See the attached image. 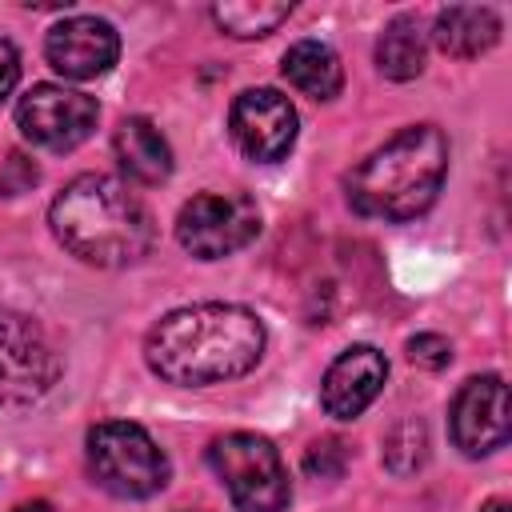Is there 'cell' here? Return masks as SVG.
<instances>
[{"label": "cell", "mask_w": 512, "mask_h": 512, "mask_svg": "<svg viewBox=\"0 0 512 512\" xmlns=\"http://www.w3.org/2000/svg\"><path fill=\"white\" fill-rule=\"evenodd\" d=\"M44 56L64 80H96L120 56V36L100 16H68L48 28Z\"/></svg>", "instance_id": "8fae6325"}, {"label": "cell", "mask_w": 512, "mask_h": 512, "mask_svg": "<svg viewBox=\"0 0 512 512\" xmlns=\"http://www.w3.org/2000/svg\"><path fill=\"white\" fill-rule=\"evenodd\" d=\"M16 80H20V52L12 48V40L0 36V100L16 88Z\"/></svg>", "instance_id": "d6986e66"}, {"label": "cell", "mask_w": 512, "mask_h": 512, "mask_svg": "<svg viewBox=\"0 0 512 512\" xmlns=\"http://www.w3.org/2000/svg\"><path fill=\"white\" fill-rule=\"evenodd\" d=\"M88 468L96 484L120 500H144L168 484V456L128 420H104L88 432Z\"/></svg>", "instance_id": "277c9868"}, {"label": "cell", "mask_w": 512, "mask_h": 512, "mask_svg": "<svg viewBox=\"0 0 512 512\" xmlns=\"http://www.w3.org/2000/svg\"><path fill=\"white\" fill-rule=\"evenodd\" d=\"M52 236L84 264L124 268L152 252L156 220L148 204L116 176L84 172L68 180L48 208Z\"/></svg>", "instance_id": "7a4b0ae2"}, {"label": "cell", "mask_w": 512, "mask_h": 512, "mask_svg": "<svg viewBox=\"0 0 512 512\" xmlns=\"http://www.w3.org/2000/svg\"><path fill=\"white\" fill-rule=\"evenodd\" d=\"M284 76L296 92L312 96V100H332L340 96L344 88V64L336 56L332 44L324 40H296L288 52H284Z\"/></svg>", "instance_id": "9a60e30c"}, {"label": "cell", "mask_w": 512, "mask_h": 512, "mask_svg": "<svg viewBox=\"0 0 512 512\" xmlns=\"http://www.w3.org/2000/svg\"><path fill=\"white\" fill-rule=\"evenodd\" d=\"M408 360L436 372V368H444L452 360V344L444 336H436V332H420V336L408 340Z\"/></svg>", "instance_id": "ac0fdd59"}, {"label": "cell", "mask_w": 512, "mask_h": 512, "mask_svg": "<svg viewBox=\"0 0 512 512\" xmlns=\"http://www.w3.org/2000/svg\"><path fill=\"white\" fill-rule=\"evenodd\" d=\"M260 232V208L244 192H200L176 216V240L196 260H224L252 244Z\"/></svg>", "instance_id": "8992f818"}, {"label": "cell", "mask_w": 512, "mask_h": 512, "mask_svg": "<svg viewBox=\"0 0 512 512\" xmlns=\"http://www.w3.org/2000/svg\"><path fill=\"white\" fill-rule=\"evenodd\" d=\"M112 148H116L120 168L136 184H164L172 176V148H168L164 132L148 116L120 120V128L112 136Z\"/></svg>", "instance_id": "4fadbf2b"}, {"label": "cell", "mask_w": 512, "mask_h": 512, "mask_svg": "<svg viewBox=\"0 0 512 512\" xmlns=\"http://www.w3.org/2000/svg\"><path fill=\"white\" fill-rule=\"evenodd\" d=\"M384 380H388L384 352L372 344H352L328 364V372L320 380V404L336 420H356L380 396Z\"/></svg>", "instance_id": "7c38bea8"}, {"label": "cell", "mask_w": 512, "mask_h": 512, "mask_svg": "<svg viewBox=\"0 0 512 512\" xmlns=\"http://www.w3.org/2000/svg\"><path fill=\"white\" fill-rule=\"evenodd\" d=\"M424 52H428V32L420 28V20L396 16L376 40V68L388 80H416L424 72Z\"/></svg>", "instance_id": "2e32d148"}, {"label": "cell", "mask_w": 512, "mask_h": 512, "mask_svg": "<svg viewBox=\"0 0 512 512\" xmlns=\"http://www.w3.org/2000/svg\"><path fill=\"white\" fill-rule=\"evenodd\" d=\"M60 376L48 336L28 316H0V408L36 404Z\"/></svg>", "instance_id": "ba28073f"}, {"label": "cell", "mask_w": 512, "mask_h": 512, "mask_svg": "<svg viewBox=\"0 0 512 512\" xmlns=\"http://www.w3.org/2000/svg\"><path fill=\"white\" fill-rule=\"evenodd\" d=\"M452 440L464 456H488L508 444V384L496 372L460 384L448 408Z\"/></svg>", "instance_id": "30bf717a"}, {"label": "cell", "mask_w": 512, "mask_h": 512, "mask_svg": "<svg viewBox=\"0 0 512 512\" xmlns=\"http://www.w3.org/2000/svg\"><path fill=\"white\" fill-rule=\"evenodd\" d=\"M96 100L88 92L64 88V84H32L16 104V124L24 140H32L44 152H72L80 148L96 128Z\"/></svg>", "instance_id": "52a82bcc"}, {"label": "cell", "mask_w": 512, "mask_h": 512, "mask_svg": "<svg viewBox=\"0 0 512 512\" xmlns=\"http://www.w3.org/2000/svg\"><path fill=\"white\" fill-rule=\"evenodd\" d=\"M432 40L440 52L456 56V60H472L480 52H488L500 40V16L488 4H456L444 8L432 24Z\"/></svg>", "instance_id": "5bb4252c"}, {"label": "cell", "mask_w": 512, "mask_h": 512, "mask_svg": "<svg viewBox=\"0 0 512 512\" xmlns=\"http://www.w3.org/2000/svg\"><path fill=\"white\" fill-rule=\"evenodd\" d=\"M292 4H268V0H236V4H216L212 8V20L236 36V40H252V36H268L276 32L284 20H288Z\"/></svg>", "instance_id": "e0dca14e"}, {"label": "cell", "mask_w": 512, "mask_h": 512, "mask_svg": "<svg viewBox=\"0 0 512 512\" xmlns=\"http://www.w3.org/2000/svg\"><path fill=\"white\" fill-rule=\"evenodd\" d=\"M180 512H208V508H180Z\"/></svg>", "instance_id": "7402d4cb"}, {"label": "cell", "mask_w": 512, "mask_h": 512, "mask_svg": "<svg viewBox=\"0 0 512 512\" xmlns=\"http://www.w3.org/2000/svg\"><path fill=\"white\" fill-rule=\"evenodd\" d=\"M480 512H508V500H488Z\"/></svg>", "instance_id": "44dd1931"}, {"label": "cell", "mask_w": 512, "mask_h": 512, "mask_svg": "<svg viewBox=\"0 0 512 512\" xmlns=\"http://www.w3.org/2000/svg\"><path fill=\"white\" fill-rule=\"evenodd\" d=\"M448 176V140L436 124H408L368 152L344 180L348 204L372 220H412L432 208Z\"/></svg>", "instance_id": "3957f363"}, {"label": "cell", "mask_w": 512, "mask_h": 512, "mask_svg": "<svg viewBox=\"0 0 512 512\" xmlns=\"http://www.w3.org/2000/svg\"><path fill=\"white\" fill-rule=\"evenodd\" d=\"M12 512H56L48 500H28V504H16Z\"/></svg>", "instance_id": "ffe728a7"}, {"label": "cell", "mask_w": 512, "mask_h": 512, "mask_svg": "<svg viewBox=\"0 0 512 512\" xmlns=\"http://www.w3.org/2000/svg\"><path fill=\"white\" fill-rule=\"evenodd\" d=\"M228 132H232V144L248 160L276 164L296 144V108L276 88H248L232 100Z\"/></svg>", "instance_id": "9c48e42d"}, {"label": "cell", "mask_w": 512, "mask_h": 512, "mask_svg": "<svg viewBox=\"0 0 512 512\" xmlns=\"http://www.w3.org/2000/svg\"><path fill=\"white\" fill-rule=\"evenodd\" d=\"M208 464L216 468L220 484L228 488L240 512H284L292 500V484L280 452L272 448V440L256 432H228L212 440Z\"/></svg>", "instance_id": "5b68a950"}, {"label": "cell", "mask_w": 512, "mask_h": 512, "mask_svg": "<svg viewBox=\"0 0 512 512\" xmlns=\"http://www.w3.org/2000/svg\"><path fill=\"white\" fill-rule=\"evenodd\" d=\"M264 356V324L240 304H188L160 316L144 340L148 368L180 388L224 384Z\"/></svg>", "instance_id": "6da1fadb"}]
</instances>
